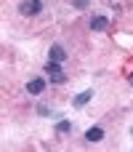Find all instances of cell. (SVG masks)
<instances>
[{
  "instance_id": "obj_3",
  "label": "cell",
  "mask_w": 133,
  "mask_h": 152,
  "mask_svg": "<svg viewBox=\"0 0 133 152\" xmlns=\"http://www.w3.org/2000/svg\"><path fill=\"white\" fill-rule=\"evenodd\" d=\"M43 91H45V80H43V77H35V80L27 83V94L37 96V94H43Z\"/></svg>"
},
{
  "instance_id": "obj_12",
  "label": "cell",
  "mask_w": 133,
  "mask_h": 152,
  "mask_svg": "<svg viewBox=\"0 0 133 152\" xmlns=\"http://www.w3.org/2000/svg\"><path fill=\"white\" fill-rule=\"evenodd\" d=\"M131 134H133V128H131Z\"/></svg>"
},
{
  "instance_id": "obj_10",
  "label": "cell",
  "mask_w": 133,
  "mask_h": 152,
  "mask_svg": "<svg viewBox=\"0 0 133 152\" xmlns=\"http://www.w3.org/2000/svg\"><path fill=\"white\" fill-rule=\"evenodd\" d=\"M75 5H77V8H85V5H88V0H75Z\"/></svg>"
},
{
  "instance_id": "obj_2",
  "label": "cell",
  "mask_w": 133,
  "mask_h": 152,
  "mask_svg": "<svg viewBox=\"0 0 133 152\" xmlns=\"http://www.w3.org/2000/svg\"><path fill=\"white\" fill-rule=\"evenodd\" d=\"M109 29V19L107 16H93L91 19V32H107Z\"/></svg>"
},
{
  "instance_id": "obj_1",
  "label": "cell",
  "mask_w": 133,
  "mask_h": 152,
  "mask_svg": "<svg viewBox=\"0 0 133 152\" xmlns=\"http://www.w3.org/2000/svg\"><path fill=\"white\" fill-rule=\"evenodd\" d=\"M19 11H21L24 16H35V13L43 11V0H21V3H19Z\"/></svg>"
},
{
  "instance_id": "obj_7",
  "label": "cell",
  "mask_w": 133,
  "mask_h": 152,
  "mask_svg": "<svg viewBox=\"0 0 133 152\" xmlns=\"http://www.w3.org/2000/svg\"><path fill=\"white\" fill-rule=\"evenodd\" d=\"M45 72H48V75H59V72H61L59 61H51V59H48V64H45Z\"/></svg>"
},
{
  "instance_id": "obj_8",
  "label": "cell",
  "mask_w": 133,
  "mask_h": 152,
  "mask_svg": "<svg viewBox=\"0 0 133 152\" xmlns=\"http://www.w3.org/2000/svg\"><path fill=\"white\" fill-rule=\"evenodd\" d=\"M69 131H72V123H69V120L56 123V134H69Z\"/></svg>"
},
{
  "instance_id": "obj_9",
  "label": "cell",
  "mask_w": 133,
  "mask_h": 152,
  "mask_svg": "<svg viewBox=\"0 0 133 152\" xmlns=\"http://www.w3.org/2000/svg\"><path fill=\"white\" fill-rule=\"evenodd\" d=\"M51 80H53V83H64L67 77H64V72H59V75H51Z\"/></svg>"
},
{
  "instance_id": "obj_11",
  "label": "cell",
  "mask_w": 133,
  "mask_h": 152,
  "mask_svg": "<svg viewBox=\"0 0 133 152\" xmlns=\"http://www.w3.org/2000/svg\"><path fill=\"white\" fill-rule=\"evenodd\" d=\"M131 86H133V77H131Z\"/></svg>"
},
{
  "instance_id": "obj_6",
  "label": "cell",
  "mask_w": 133,
  "mask_h": 152,
  "mask_svg": "<svg viewBox=\"0 0 133 152\" xmlns=\"http://www.w3.org/2000/svg\"><path fill=\"white\" fill-rule=\"evenodd\" d=\"M91 99H93V91H83V94H77V96H75V102H72V104H75V107H85Z\"/></svg>"
},
{
  "instance_id": "obj_5",
  "label": "cell",
  "mask_w": 133,
  "mask_h": 152,
  "mask_svg": "<svg viewBox=\"0 0 133 152\" xmlns=\"http://www.w3.org/2000/svg\"><path fill=\"white\" fill-rule=\"evenodd\" d=\"M101 139H104V128L93 126V128H88V131H85V142H101Z\"/></svg>"
},
{
  "instance_id": "obj_4",
  "label": "cell",
  "mask_w": 133,
  "mask_h": 152,
  "mask_svg": "<svg viewBox=\"0 0 133 152\" xmlns=\"http://www.w3.org/2000/svg\"><path fill=\"white\" fill-rule=\"evenodd\" d=\"M48 59H51V61H64V59H67V51H64V48L56 43V45H51V51H48Z\"/></svg>"
}]
</instances>
